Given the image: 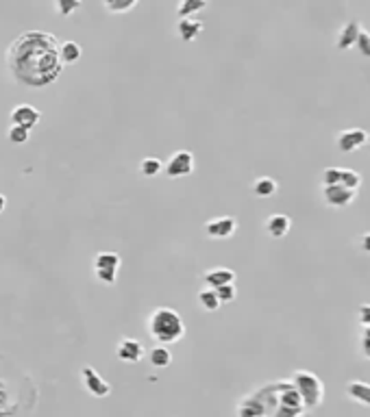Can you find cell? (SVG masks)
I'll list each match as a JSON object with an SVG mask.
<instances>
[{
  "label": "cell",
  "instance_id": "6da1fadb",
  "mask_svg": "<svg viewBox=\"0 0 370 417\" xmlns=\"http://www.w3.org/2000/svg\"><path fill=\"white\" fill-rule=\"evenodd\" d=\"M5 61L13 81L29 89H44L63 72L59 42L46 31H26L15 38L7 48Z\"/></svg>",
  "mask_w": 370,
  "mask_h": 417
},
{
  "label": "cell",
  "instance_id": "7a4b0ae2",
  "mask_svg": "<svg viewBox=\"0 0 370 417\" xmlns=\"http://www.w3.org/2000/svg\"><path fill=\"white\" fill-rule=\"evenodd\" d=\"M305 404L292 380L268 383L244 395L238 404V417H303Z\"/></svg>",
  "mask_w": 370,
  "mask_h": 417
},
{
  "label": "cell",
  "instance_id": "3957f363",
  "mask_svg": "<svg viewBox=\"0 0 370 417\" xmlns=\"http://www.w3.org/2000/svg\"><path fill=\"white\" fill-rule=\"evenodd\" d=\"M146 331L157 343L170 346V343H177L183 339L185 322L177 311L170 309V306H157V309L148 315Z\"/></svg>",
  "mask_w": 370,
  "mask_h": 417
},
{
  "label": "cell",
  "instance_id": "277c9868",
  "mask_svg": "<svg viewBox=\"0 0 370 417\" xmlns=\"http://www.w3.org/2000/svg\"><path fill=\"white\" fill-rule=\"evenodd\" d=\"M292 385L301 395L305 411H316L325 402V385L323 380L309 370H296L292 376Z\"/></svg>",
  "mask_w": 370,
  "mask_h": 417
},
{
  "label": "cell",
  "instance_id": "5b68a950",
  "mask_svg": "<svg viewBox=\"0 0 370 417\" xmlns=\"http://www.w3.org/2000/svg\"><path fill=\"white\" fill-rule=\"evenodd\" d=\"M79 376H81L83 389L90 393V395H94V398H107L111 393V385L92 365H83L81 372H79Z\"/></svg>",
  "mask_w": 370,
  "mask_h": 417
},
{
  "label": "cell",
  "instance_id": "8992f818",
  "mask_svg": "<svg viewBox=\"0 0 370 417\" xmlns=\"http://www.w3.org/2000/svg\"><path fill=\"white\" fill-rule=\"evenodd\" d=\"M196 168V161H194V155L190 150H177L168 163L164 166V172L168 178H181V176H190Z\"/></svg>",
  "mask_w": 370,
  "mask_h": 417
},
{
  "label": "cell",
  "instance_id": "52a82bcc",
  "mask_svg": "<svg viewBox=\"0 0 370 417\" xmlns=\"http://www.w3.org/2000/svg\"><path fill=\"white\" fill-rule=\"evenodd\" d=\"M238 230V220L233 215H220L205 224V233L211 239H229Z\"/></svg>",
  "mask_w": 370,
  "mask_h": 417
},
{
  "label": "cell",
  "instance_id": "ba28073f",
  "mask_svg": "<svg viewBox=\"0 0 370 417\" xmlns=\"http://www.w3.org/2000/svg\"><path fill=\"white\" fill-rule=\"evenodd\" d=\"M116 356L122 361V363H139V361L144 359V346L133 337H125L118 341Z\"/></svg>",
  "mask_w": 370,
  "mask_h": 417
},
{
  "label": "cell",
  "instance_id": "9c48e42d",
  "mask_svg": "<svg viewBox=\"0 0 370 417\" xmlns=\"http://www.w3.org/2000/svg\"><path fill=\"white\" fill-rule=\"evenodd\" d=\"M323 198L331 209H346L355 200V191H350L342 185H325Z\"/></svg>",
  "mask_w": 370,
  "mask_h": 417
},
{
  "label": "cell",
  "instance_id": "30bf717a",
  "mask_svg": "<svg viewBox=\"0 0 370 417\" xmlns=\"http://www.w3.org/2000/svg\"><path fill=\"white\" fill-rule=\"evenodd\" d=\"M9 118H11V124H17V126H24V129H35V126L40 124V120H42V113L38 111L35 107H31V104H15L13 109H11V113H9Z\"/></svg>",
  "mask_w": 370,
  "mask_h": 417
},
{
  "label": "cell",
  "instance_id": "8fae6325",
  "mask_svg": "<svg viewBox=\"0 0 370 417\" xmlns=\"http://www.w3.org/2000/svg\"><path fill=\"white\" fill-rule=\"evenodd\" d=\"M368 141V133L364 129H346L342 133H338V150L340 152H355L360 148L366 146Z\"/></svg>",
  "mask_w": 370,
  "mask_h": 417
},
{
  "label": "cell",
  "instance_id": "7c38bea8",
  "mask_svg": "<svg viewBox=\"0 0 370 417\" xmlns=\"http://www.w3.org/2000/svg\"><path fill=\"white\" fill-rule=\"evenodd\" d=\"M290 228H292V220L284 213H272L266 217V222H263V230H266L272 239H284L290 233Z\"/></svg>",
  "mask_w": 370,
  "mask_h": 417
},
{
  "label": "cell",
  "instance_id": "4fadbf2b",
  "mask_svg": "<svg viewBox=\"0 0 370 417\" xmlns=\"http://www.w3.org/2000/svg\"><path fill=\"white\" fill-rule=\"evenodd\" d=\"M360 33H362V24L357 22V20H348L342 29H340V33H338V40H336V48L338 50H350L355 44H357V38H360Z\"/></svg>",
  "mask_w": 370,
  "mask_h": 417
},
{
  "label": "cell",
  "instance_id": "5bb4252c",
  "mask_svg": "<svg viewBox=\"0 0 370 417\" xmlns=\"http://www.w3.org/2000/svg\"><path fill=\"white\" fill-rule=\"evenodd\" d=\"M205 24L203 20H199V17H181V20L177 22V35L183 40V42H194L199 38V35L203 33Z\"/></svg>",
  "mask_w": 370,
  "mask_h": 417
},
{
  "label": "cell",
  "instance_id": "9a60e30c",
  "mask_svg": "<svg viewBox=\"0 0 370 417\" xmlns=\"http://www.w3.org/2000/svg\"><path fill=\"white\" fill-rule=\"evenodd\" d=\"M233 281H236V272L229 267H214V269H207L203 274V283L211 289L226 285V283H233Z\"/></svg>",
  "mask_w": 370,
  "mask_h": 417
},
{
  "label": "cell",
  "instance_id": "2e32d148",
  "mask_svg": "<svg viewBox=\"0 0 370 417\" xmlns=\"http://www.w3.org/2000/svg\"><path fill=\"white\" fill-rule=\"evenodd\" d=\"M346 395L357 404L370 407V385L364 383V380H350L346 385Z\"/></svg>",
  "mask_w": 370,
  "mask_h": 417
},
{
  "label": "cell",
  "instance_id": "e0dca14e",
  "mask_svg": "<svg viewBox=\"0 0 370 417\" xmlns=\"http://www.w3.org/2000/svg\"><path fill=\"white\" fill-rule=\"evenodd\" d=\"M196 302H199L201 309L207 311V313H214V311L220 309V300H218L216 292H214V289H211V287L201 289V292L196 294Z\"/></svg>",
  "mask_w": 370,
  "mask_h": 417
},
{
  "label": "cell",
  "instance_id": "ac0fdd59",
  "mask_svg": "<svg viewBox=\"0 0 370 417\" xmlns=\"http://www.w3.org/2000/svg\"><path fill=\"white\" fill-rule=\"evenodd\" d=\"M148 363H151L153 368L164 370V368H168V365L172 363V354H170V350H168L166 346H162V343H157V346L151 348V352H148Z\"/></svg>",
  "mask_w": 370,
  "mask_h": 417
},
{
  "label": "cell",
  "instance_id": "d6986e66",
  "mask_svg": "<svg viewBox=\"0 0 370 417\" xmlns=\"http://www.w3.org/2000/svg\"><path fill=\"white\" fill-rule=\"evenodd\" d=\"M279 191V183L270 176H259L255 183H253V194L257 198H270Z\"/></svg>",
  "mask_w": 370,
  "mask_h": 417
},
{
  "label": "cell",
  "instance_id": "ffe728a7",
  "mask_svg": "<svg viewBox=\"0 0 370 417\" xmlns=\"http://www.w3.org/2000/svg\"><path fill=\"white\" fill-rule=\"evenodd\" d=\"M81 54H83V48L77 42H72V40L59 44V59H61L63 65L65 63H77L81 59Z\"/></svg>",
  "mask_w": 370,
  "mask_h": 417
},
{
  "label": "cell",
  "instance_id": "44dd1931",
  "mask_svg": "<svg viewBox=\"0 0 370 417\" xmlns=\"http://www.w3.org/2000/svg\"><path fill=\"white\" fill-rule=\"evenodd\" d=\"M120 263H122V259L118 252H98L92 261L94 269H116V272L120 269Z\"/></svg>",
  "mask_w": 370,
  "mask_h": 417
},
{
  "label": "cell",
  "instance_id": "7402d4cb",
  "mask_svg": "<svg viewBox=\"0 0 370 417\" xmlns=\"http://www.w3.org/2000/svg\"><path fill=\"white\" fill-rule=\"evenodd\" d=\"M15 411H17V404L13 402L7 385L0 380V417H13Z\"/></svg>",
  "mask_w": 370,
  "mask_h": 417
},
{
  "label": "cell",
  "instance_id": "603a6c76",
  "mask_svg": "<svg viewBox=\"0 0 370 417\" xmlns=\"http://www.w3.org/2000/svg\"><path fill=\"white\" fill-rule=\"evenodd\" d=\"M209 7V0H181L179 7H177V15L179 17H190V15H196L199 11Z\"/></svg>",
  "mask_w": 370,
  "mask_h": 417
},
{
  "label": "cell",
  "instance_id": "cb8c5ba5",
  "mask_svg": "<svg viewBox=\"0 0 370 417\" xmlns=\"http://www.w3.org/2000/svg\"><path fill=\"white\" fill-rule=\"evenodd\" d=\"M162 170H164V163L157 157H146V159H142V163H139V174L146 176V178L157 176Z\"/></svg>",
  "mask_w": 370,
  "mask_h": 417
},
{
  "label": "cell",
  "instance_id": "d4e9b609",
  "mask_svg": "<svg viewBox=\"0 0 370 417\" xmlns=\"http://www.w3.org/2000/svg\"><path fill=\"white\" fill-rule=\"evenodd\" d=\"M83 5V0H52V7L61 17H70L72 13H77Z\"/></svg>",
  "mask_w": 370,
  "mask_h": 417
},
{
  "label": "cell",
  "instance_id": "484cf974",
  "mask_svg": "<svg viewBox=\"0 0 370 417\" xmlns=\"http://www.w3.org/2000/svg\"><path fill=\"white\" fill-rule=\"evenodd\" d=\"M139 0H102L105 9L109 13H129L131 9L137 7Z\"/></svg>",
  "mask_w": 370,
  "mask_h": 417
},
{
  "label": "cell",
  "instance_id": "4316f807",
  "mask_svg": "<svg viewBox=\"0 0 370 417\" xmlns=\"http://www.w3.org/2000/svg\"><path fill=\"white\" fill-rule=\"evenodd\" d=\"M340 185L346 187V189H350V191H357V189L362 187V174L355 172V170L344 168V170H342V180H340Z\"/></svg>",
  "mask_w": 370,
  "mask_h": 417
},
{
  "label": "cell",
  "instance_id": "83f0119b",
  "mask_svg": "<svg viewBox=\"0 0 370 417\" xmlns=\"http://www.w3.org/2000/svg\"><path fill=\"white\" fill-rule=\"evenodd\" d=\"M29 129H24V126H17V124H11L9 131H7V137L11 143H15V146H20V143H26L29 141Z\"/></svg>",
  "mask_w": 370,
  "mask_h": 417
},
{
  "label": "cell",
  "instance_id": "f1b7e54d",
  "mask_svg": "<svg viewBox=\"0 0 370 417\" xmlns=\"http://www.w3.org/2000/svg\"><path fill=\"white\" fill-rule=\"evenodd\" d=\"M214 292H216V296H218L220 304H229V302H233V300H236V296H238V289H236V285H233V283L220 285V287H216V289H214Z\"/></svg>",
  "mask_w": 370,
  "mask_h": 417
},
{
  "label": "cell",
  "instance_id": "f546056e",
  "mask_svg": "<svg viewBox=\"0 0 370 417\" xmlns=\"http://www.w3.org/2000/svg\"><path fill=\"white\" fill-rule=\"evenodd\" d=\"M342 180V168H327L323 172V185H340Z\"/></svg>",
  "mask_w": 370,
  "mask_h": 417
},
{
  "label": "cell",
  "instance_id": "4dcf8cb0",
  "mask_svg": "<svg viewBox=\"0 0 370 417\" xmlns=\"http://www.w3.org/2000/svg\"><path fill=\"white\" fill-rule=\"evenodd\" d=\"M357 50H360V54L362 57H366V59H370V33L368 31H364L362 29V33H360V38H357Z\"/></svg>",
  "mask_w": 370,
  "mask_h": 417
},
{
  "label": "cell",
  "instance_id": "1f68e13d",
  "mask_svg": "<svg viewBox=\"0 0 370 417\" xmlns=\"http://www.w3.org/2000/svg\"><path fill=\"white\" fill-rule=\"evenodd\" d=\"M96 278L102 283V285H114L116 278H118V272L116 269H94Z\"/></svg>",
  "mask_w": 370,
  "mask_h": 417
},
{
  "label": "cell",
  "instance_id": "d6a6232c",
  "mask_svg": "<svg viewBox=\"0 0 370 417\" xmlns=\"http://www.w3.org/2000/svg\"><path fill=\"white\" fill-rule=\"evenodd\" d=\"M357 313H360V324L370 326V304H362Z\"/></svg>",
  "mask_w": 370,
  "mask_h": 417
},
{
  "label": "cell",
  "instance_id": "836d02e7",
  "mask_svg": "<svg viewBox=\"0 0 370 417\" xmlns=\"http://www.w3.org/2000/svg\"><path fill=\"white\" fill-rule=\"evenodd\" d=\"M360 246H362L364 252H368V255H370V233L362 235V237H360Z\"/></svg>",
  "mask_w": 370,
  "mask_h": 417
},
{
  "label": "cell",
  "instance_id": "e575fe53",
  "mask_svg": "<svg viewBox=\"0 0 370 417\" xmlns=\"http://www.w3.org/2000/svg\"><path fill=\"white\" fill-rule=\"evenodd\" d=\"M5 207H7V198H5L3 194H0V213L5 211Z\"/></svg>",
  "mask_w": 370,
  "mask_h": 417
},
{
  "label": "cell",
  "instance_id": "d590c367",
  "mask_svg": "<svg viewBox=\"0 0 370 417\" xmlns=\"http://www.w3.org/2000/svg\"><path fill=\"white\" fill-rule=\"evenodd\" d=\"M362 354H364V356H366L368 361H370V348H364V350H362Z\"/></svg>",
  "mask_w": 370,
  "mask_h": 417
},
{
  "label": "cell",
  "instance_id": "8d00e7d4",
  "mask_svg": "<svg viewBox=\"0 0 370 417\" xmlns=\"http://www.w3.org/2000/svg\"><path fill=\"white\" fill-rule=\"evenodd\" d=\"M366 146H368V150H370V135H368V141H366Z\"/></svg>",
  "mask_w": 370,
  "mask_h": 417
}]
</instances>
